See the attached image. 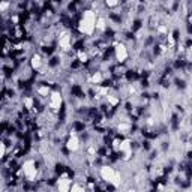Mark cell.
<instances>
[{
    "label": "cell",
    "mask_w": 192,
    "mask_h": 192,
    "mask_svg": "<svg viewBox=\"0 0 192 192\" xmlns=\"http://www.w3.org/2000/svg\"><path fill=\"white\" fill-rule=\"evenodd\" d=\"M95 24H96V17H95V12L92 11H86L84 12V17L80 23V32L86 35H90L95 30Z\"/></svg>",
    "instance_id": "6da1fadb"
},
{
    "label": "cell",
    "mask_w": 192,
    "mask_h": 192,
    "mask_svg": "<svg viewBox=\"0 0 192 192\" xmlns=\"http://www.w3.org/2000/svg\"><path fill=\"white\" fill-rule=\"evenodd\" d=\"M101 174L107 182H117V177H119L117 173H116L113 168H110V167H102Z\"/></svg>",
    "instance_id": "7a4b0ae2"
},
{
    "label": "cell",
    "mask_w": 192,
    "mask_h": 192,
    "mask_svg": "<svg viewBox=\"0 0 192 192\" xmlns=\"http://www.w3.org/2000/svg\"><path fill=\"white\" fill-rule=\"evenodd\" d=\"M24 174L29 177V179H33L36 176V168H35V162L33 161H29L24 164Z\"/></svg>",
    "instance_id": "3957f363"
},
{
    "label": "cell",
    "mask_w": 192,
    "mask_h": 192,
    "mask_svg": "<svg viewBox=\"0 0 192 192\" xmlns=\"http://www.w3.org/2000/svg\"><path fill=\"white\" fill-rule=\"evenodd\" d=\"M116 57H117L119 62H125V60H126L128 51H126L125 45H122V44H117V45H116Z\"/></svg>",
    "instance_id": "277c9868"
},
{
    "label": "cell",
    "mask_w": 192,
    "mask_h": 192,
    "mask_svg": "<svg viewBox=\"0 0 192 192\" xmlns=\"http://www.w3.org/2000/svg\"><path fill=\"white\" fill-rule=\"evenodd\" d=\"M60 102H62L60 95H59V93H53V95H51V104H50V107H51L53 110H57V108L60 107Z\"/></svg>",
    "instance_id": "5b68a950"
},
{
    "label": "cell",
    "mask_w": 192,
    "mask_h": 192,
    "mask_svg": "<svg viewBox=\"0 0 192 192\" xmlns=\"http://www.w3.org/2000/svg\"><path fill=\"white\" fill-rule=\"evenodd\" d=\"M69 39H71V38H69L68 33H62L59 42H60V47H62L63 50H69Z\"/></svg>",
    "instance_id": "8992f818"
},
{
    "label": "cell",
    "mask_w": 192,
    "mask_h": 192,
    "mask_svg": "<svg viewBox=\"0 0 192 192\" xmlns=\"http://www.w3.org/2000/svg\"><path fill=\"white\" fill-rule=\"evenodd\" d=\"M68 149L69 150H77V149H78V138H77V137H71V138H69Z\"/></svg>",
    "instance_id": "52a82bcc"
},
{
    "label": "cell",
    "mask_w": 192,
    "mask_h": 192,
    "mask_svg": "<svg viewBox=\"0 0 192 192\" xmlns=\"http://www.w3.org/2000/svg\"><path fill=\"white\" fill-rule=\"evenodd\" d=\"M32 68L33 69H38V68H41V56H38V54H35V56H32Z\"/></svg>",
    "instance_id": "ba28073f"
},
{
    "label": "cell",
    "mask_w": 192,
    "mask_h": 192,
    "mask_svg": "<svg viewBox=\"0 0 192 192\" xmlns=\"http://www.w3.org/2000/svg\"><path fill=\"white\" fill-rule=\"evenodd\" d=\"M38 93L42 95V96H47V95L50 93V89H48V87H39V89H38Z\"/></svg>",
    "instance_id": "9c48e42d"
},
{
    "label": "cell",
    "mask_w": 192,
    "mask_h": 192,
    "mask_svg": "<svg viewBox=\"0 0 192 192\" xmlns=\"http://www.w3.org/2000/svg\"><path fill=\"white\" fill-rule=\"evenodd\" d=\"M107 5H108V6H117V5H119V0H107Z\"/></svg>",
    "instance_id": "30bf717a"
},
{
    "label": "cell",
    "mask_w": 192,
    "mask_h": 192,
    "mask_svg": "<svg viewBox=\"0 0 192 192\" xmlns=\"http://www.w3.org/2000/svg\"><path fill=\"white\" fill-rule=\"evenodd\" d=\"M78 57H80V60H81V62H86V59H87V56H86L83 51H78Z\"/></svg>",
    "instance_id": "8fae6325"
},
{
    "label": "cell",
    "mask_w": 192,
    "mask_h": 192,
    "mask_svg": "<svg viewBox=\"0 0 192 192\" xmlns=\"http://www.w3.org/2000/svg\"><path fill=\"white\" fill-rule=\"evenodd\" d=\"M24 104L27 105V108H32V105H33V102H32V99H30V98H27V99H24Z\"/></svg>",
    "instance_id": "7c38bea8"
},
{
    "label": "cell",
    "mask_w": 192,
    "mask_h": 192,
    "mask_svg": "<svg viewBox=\"0 0 192 192\" xmlns=\"http://www.w3.org/2000/svg\"><path fill=\"white\" fill-rule=\"evenodd\" d=\"M5 150H6V149H5V144H2V143H0V158H3V156H5Z\"/></svg>",
    "instance_id": "4fadbf2b"
},
{
    "label": "cell",
    "mask_w": 192,
    "mask_h": 192,
    "mask_svg": "<svg viewBox=\"0 0 192 192\" xmlns=\"http://www.w3.org/2000/svg\"><path fill=\"white\" fill-rule=\"evenodd\" d=\"M101 74H95V77H93V81H95V83H99V81H101Z\"/></svg>",
    "instance_id": "5bb4252c"
},
{
    "label": "cell",
    "mask_w": 192,
    "mask_h": 192,
    "mask_svg": "<svg viewBox=\"0 0 192 192\" xmlns=\"http://www.w3.org/2000/svg\"><path fill=\"white\" fill-rule=\"evenodd\" d=\"M8 8V3L6 2H3V3H0V11H5Z\"/></svg>",
    "instance_id": "9a60e30c"
}]
</instances>
